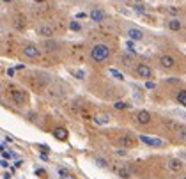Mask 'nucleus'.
<instances>
[{
  "instance_id": "obj_1",
  "label": "nucleus",
  "mask_w": 186,
  "mask_h": 179,
  "mask_svg": "<svg viewBox=\"0 0 186 179\" xmlns=\"http://www.w3.org/2000/svg\"><path fill=\"white\" fill-rule=\"evenodd\" d=\"M108 55H110V48L106 44H96V46H92V50H91V57H92V60H96V62L106 60Z\"/></svg>"
},
{
  "instance_id": "obj_2",
  "label": "nucleus",
  "mask_w": 186,
  "mask_h": 179,
  "mask_svg": "<svg viewBox=\"0 0 186 179\" xmlns=\"http://www.w3.org/2000/svg\"><path fill=\"white\" fill-rule=\"evenodd\" d=\"M119 144H120V147L131 149V147H135V137H131L130 133H124V135H120Z\"/></svg>"
},
{
  "instance_id": "obj_3",
  "label": "nucleus",
  "mask_w": 186,
  "mask_h": 179,
  "mask_svg": "<svg viewBox=\"0 0 186 179\" xmlns=\"http://www.w3.org/2000/svg\"><path fill=\"white\" fill-rule=\"evenodd\" d=\"M140 140L147 146H153V147H161L163 146V140L161 138H153V137H147V135H140Z\"/></svg>"
},
{
  "instance_id": "obj_4",
  "label": "nucleus",
  "mask_w": 186,
  "mask_h": 179,
  "mask_svg": "<svg viewBox=\"0 0 186 179\" xmlns=\"http://www.w3.org/2000/svg\"><path fill=\"white\" fill-rule=\"evenodd\" d=\"M11 98L12 101L16 105H22L23 101H25V94H23V91H20V89H16V87H12L11 89Z\"/></svg>"
},
{
  "instance_id": "obj_5",
  "label": "nucleus",
  "mask_w": 186,
  "mask_h": 179,
  "mask_svg": "<svg viewBox=\"0 0 186 179\" xmlns=\"http://www.w3.org/2000/svg\"><path fill=\"white\" fill-rule=\"evenodd\" d=\"M117 174H119L120 177L128 179V177H131L133 170H131V167H130V165H126V163H120L119 167H117Z\"/></svg>"
},
{
  "instance_id": "obj_6",
  "label": "nucleus",
  "mask_w": 186,
  "mask_h": 179,
  "mask_svg": "<svg viewBox=\"0 0 186 179\" xmlns=\"http://www.w3.org/2000/svg\"><path fill=\"white\" fill-rule=\"evenodd\" d=\"M159 64H161V67H165V69H170V67H174L175 59L172 57V55H161V59H159Z\"/></svg>"
},
{
  "instance_id": "obj_7",
  "label": "nucleus",
  "mask_w": 186,
  "mask_h": 179,
  "mask_svg": "<svg viewBox=\"0 0 186 179\" xmlns=\"http://www.w3.org/2000/svg\"><path fill=\"white\" fill-rule=\"evenodd\" d=\"M135 71H137V75L140 76V78H145V80H149V76H151V67L145 64H138Z\"/></svg>"
},
{
  "instance_id": "obj_8",
  "label": "nucleus",
  "mask_w": 186,
  "mask_h": 179,
  "mask_svg": "<svg viewBox=\"0 0 186 179\" xmlns=\"http://www.w3.org/2000/svg\"><path fill=\"white\" fill-rule=\"evenodd\" d=\"M137 121L140 124H149L151 122V114H149L147 110H140L137 114Z\"/></svg>"
},
{
  "instance_id": "obj_9",
  "label": "nucleus",
  "mask_w": 186,
  "mask_h": 179,
  "mask_svg": "<svg viewBox=\"0 0 186 179\" xmlns=\"http://www.w3.org/2000/svg\"><path fill=\"white\" fill-rule=\"evenodd\" d=\"M169 168L172 172H181L183 170V162L179 158H174V160H169Z\"/></svg>"
},
{
  "instance_id": "obj_10",
  "label": "nucleus",
  "mask_w": 186,
  "mask_h": 179,
  "mask_svg": "<svg viewBox=\"0 0 186 179\" xmlns=\"http://www.w3.org/2000/svg\"><path fill=\"white\" fill-rule=\"evenodd\" d=\"M23 53L27 55V57H30V59H36L39 55V50L34 46V44H27L25 48H23Z\"/></svg>"
},
{
  "instance_id": "obj_11",
  "label": "nucleus",
  "mask_w": 186,
  "mask_h": 179,
  "mask_svg": "<svg viewBox=\"0 0 186 179\" xmlns=\"http://www.w3.org/2000/svg\"><path fill=\"white\" fill-rule=\"evenodd\" d=\"M163 126H165L169 131H172V133H177V131L181 130V124H177V122H175V121H172V119H167V121L163 122Z\"/></svg>"
},
{
  "instance_id": "obj_12",
  "label": "nucleus",
  "mask_w": 186,
  "mask_h": 179,
  "mask_svg": "<svg viewBox=\"0 0 186 179\" xmlns=\"http://www.w3.org/2000/svg\"><path fill=\"white\" fill-rule=\"evenodd\" d=\"M128 36H130L131 41H140V39L144 37V34L140 28H130V30H128Z\"/></svg>"
},
{
  "instance_id": "obj_13",
  "label": "nucleus",
  "mask_w": 186,
  "mask_h": 179,
  "mask_svg": "<svg viewBox=\"0 0 186 179\" xmlns=\"http://www.w3.org/2000/svg\"><path fill=\"white\" fill-rule=\"evenodd\" d=\"M89 16H91L92 22H103V20H105V12L101 11V9H92Z\"/></svg>"
},
{
  "instance_id": "obj_14",
  "label": "nucleus",
  "mask_w": 186,
  "mask_h": 179,
  "mask_svg": "<svg viewBox=\"0 0 186 179\" xmlns=\"http://www.w3.org/2000/svg\"><path fill=\"white\" fill-rule=\"evenodd\" d=\"M53 137L57 140H66L67 138V130L66 128H55L53 130Z\"/></svg>"
},
{
  "instance_id": "obj_15",
  "label": "nucleus",
  "mask_w": 186,
  "mask_h": 179,
  "mask_svg": "<svg viewBox=\"0 0 186 179\" xmlns=\"http://www.w3.org/2000/svg\"><path fill=\"white\" fill-rule=\"evenodd\" d=\"M37 34L43 36V37H51V36H53V30H51L48 25H41V27L37 28Z\"/></svg>"
},
{
  "instance_id": "obj_16",
  "label": "nucleus",
  "mask_w": 186,
  "mask_h": 179,
  "mask_svg": "<svg viewBox=\"0 0 186 179\" xmlns=\"http://www.w3.org/2000/svg\"><path fill=\"white\" fill-rule=\"evenodd\" d=\"M169 28H170V30H181V22L177 20V18L169 20Z\"/></svg>"
},
{
  "instance_id": "obj_17",
  "label": "nucleus",
  "mask_w": 186,
  "mask_h": 179,
  "mask_svg": "<svg viewBox=\"0 0 186 179\" xmlns=\"http://www.w3.org/2000/svg\"><path fill=\"white\" fill-rule=\"evenodd\" d=\"M175 99H177V103L183 105V107L186 108V91H179L177 96H175Z\"/></svg>"
},
{
  "instance_id": "obj_18",
  "label": "nucleus",
  "mask_w": 186,
  "mask_h": 179,
  "mask_svg": "<svg viewBox=\"0 0 186 179\" xmlns=\"http://www.w3.org/2000/svg\"><path fill=\"white\" fill-rule=\"evenodd\" d=\"M108 73H110V75H112V76H114L115 80H120V82L124 80V75H122L120 71H117V69H115V67H110V69H108Z\"/></svg>"
},
{
  "instance_id": "obj_19",
  "label": "nucleus",
  "mask_w": 186,
  "mask_h": 179,
  "mask_svg": "<svg viewBox=\"0 0 186 179\" xmlns=\"http://www.w3.org/2000/svg\"><path fill=\"white\" fill-rule=\"evenodd\" d=\"M14 27H16L18 30L25 27V18H23V16H18V18H14Z\"/></svg>"
},
{
  "instance_id": "obj_20",
  "label": "nucleus",
  "mask_w": 186,
  "mask_h": 179,
  "mask_svg": "<svg viewBox=\"0 0 186 179\" xmlns=\"http://www.w3.org/2000/svg\"><path fill=\"white\" fill-rule=\"evenodd\" d=\"M59 176H60V179H76L73 174H69L67 170H62V168L59 170Z\"/></svg>"
},
{
  "instance_id": "obj_21",
  "label": "nucleus",
  "mask_w": 186,
  "mask_h": 179,
  "mask_svg": "<svg viewBox=\"0 0 186 179\" xmlns=\"http://www.w3.org/2000/svg\"><path fill=\"white\" fill-rule=\"evenodd\" d=\"M177 137L181 140H186V126H181V130L177 131Z\"/></svg>"
},
{
  "instance_id": "obj_22",
  "label": "nucleus",
  "mask_w": 186,
  "mask_h": 179,
  "mask_svg": "<svg viewBox=\"0 0 186 179\" xmlns=\"http://www.w3.org/2000/svg\"><path fill=\"white\" fill-rule=\"evenodd\" d=\"M69 28H71V30H75V32H78V30H80V23L78 22H75V20H73V22H69Z\"/></svg>"
},
{
  "instance_id": "obj_23",
  "label": "nucleus",
  "mask_w": 186,
  "mask_h": 179,
  "mask_svg": "<svg viewBox=\"0 0 186 179\" xmlns=\"http://www.w3.org/2000/svg\"><path fill=\"white\" fill-rule=\"evenodd\" d=\"M126 107H128V105L124 103V101H115V103H114V108H117V110H124Z\"/></svg>"
},
{
  "instance_id": "obj_24",
  "label": "nucleus",
  "mask_w": 186,
  "mask_h": 179,
  "mask_svg": "<svg viewBox=\"0 0 186 179\" xmlns=\"http://www.w3.org/2000/svg\"><path fill=\"white\" fill-rule=\"evenodd\" d=\"M57 46H59V44L55 43V41H46V50H57Z\"/></svg>"
},
{
  "instance_id": "obj_25",
  "label": "nucleus",
  "mask_w": 186,
  "mask_h": 179,
  "mask_svg": "<svg viewBox=\"0 0 186 179\" xmlns=\"http://www.w3.org/2000/svg\"><path fill=\"white\" fill-rule=\"evenodd\" d=\"M96 122H98V124H105V122H108V115H106V117H96Z\"/></svg>"
},
{
  "instance_id": "obj_26",
  "label": "nucleus",
  "mask_w": 186,
  "mask_h": 179,
  "mask_svg": "<svg viewBox=\"0 0 186 179\" xmlns=\"http://www.w3.org/2000/svg\"><path fill=\"white\" fill-rule=\"evenodd\" d=\"M122 60H124V64L130 66L131 64V55H122Z\"/></svg>"
},
{
  "instance_id": "obj_27",
  "label": "nucleus",
  "mask_w": 186,
  "mask_h": 179,
  "mask_svg": "<svg viewBox=\"0 0 186 179\" xmlns=\"http://www.w3.org/2000/svg\"><path fill=\"white\" fill-rule=\"evenodd\" d=\"M126 48L130 50V52H135V43H133V41H128V43H126Z\"/></svg>"
},
{
  "instance_id": "obj_28",
  "label": "nucleus",
  "mask_w": 186,
  "mask_h": 179,
  "mask_svg": "<svg viewBox=\"0 0 186 179\" xmlns=\"http://www.w3.org/2000/svg\"><path fill=\"white\" fill-rule=\"evenodd\" d=\"M37 147H39V149H41L43 152H44V154H46V152H50V147H48V146H44V144H39Z\"/></svg>"
},
{
  "instance_id": "obj_29",
  "label": "nucleus",
  "mask_w": 186,
  "mask_h": 179,
  "mask_svg": "<svg viewBox=\"0 0 186 179\" xmlns=\"http://www.w3.org/2000/svg\"><path fill=\"white\" fill-rule=\"evenodd\" d=\"M36 174L41 176V177H44V176H46V170H44V168H36Z\"/></svg>"
},
{
  "instance_id": "obj_30",
  "label": "nucleus",
  "mask_w": 186,
  "mask_h": 179,
  "mask_svg": "<svg viewBox=\"0 0 186 179\" xmlns=\"http://www.w3.org/2000/svg\"><path fill=\"white\" fill-rule=\"evenodd\" d=\"M96 163H98L99 167H106V162H105L103 158H98V160H96Z\"/></svg>"
},
{
  "instance_id": "obj_31",
  "label": "nucleus",
  "mask_w": 186,
  "mask_h": 179,
  "mask_svg": "<svg viewBox=\"0 0 186 179\" xmlns=\"http://www.w3.org/2000/svg\"><path fill=\"white\" fill-rule=\"evenodd\" d=\"M154 87H156V83H154V82H145V89H154Z\"/></svg>"
},
{
  "instance_id": "obj_32",
  "label": "nucleus",
  "mask_w": 186,
  "mask_h": 179,
  "mask_svg": "<svg viewBox=\"0 0 186 179\" xmlns=\"http://www.w3.org/2000/svg\"><path fill=\"white\" fill-rule=\"evenodd\" d=\"M133 9H137L138 12H144V6H142V4H135V6H133Z\"/></svg>"
},
{
  "instance_id": "obj_33",
  "label": "nucleus",
  "mask_w": 186,
  "mask_h": 179,
  "mask_svg": "<svg viewBox=\"0 0 186 179\" xmlns=\"http://www.w3.org/2000/svg\"><path fill=\"white\" fill-rule=\"evenodd\" d=\"M2 158H4V160H6V158L9 160V158H11V152H7L6 149H2Z\"/></svg>"
},
{
  "instance_id": "obj_34",
  "label": "nucleus",
  "mask_w": 186,
  "mask_h": 179,
  "mask_svg": "<svg viewBox=\"0 0 186 179\" xmlns=\"http://www.w3.org/2000/svg\"><path fill=\"white\" fill-rule=\"evenodd\" d=\"M14 75V69H12V67H9V69H7V76H12Z\"/></svg>"
},
{
  "instance_id": "obj_35",
  "label": "nucleus",
  "mask_w": 186,
  "mask_h": 179,
  "mask_svg": "<svg viewBox=\"0 0 186 179\" xmlns=\"http://www.w3.org/2000/svg\"><path fill=\"white\" fill-rule=\"evenodd\" d=\"M179 158H184V160H186V151H181L179 152Z\"/></svg>"
},
{
  "instance_id": "obj_36",
  "label": "nucleus",
  "mask_w": 186,
  "mask_h": 179,
  "mask_svg": "<svg viewBox=\"0 0 186 179\" xmlns=\"http://www.w3.org/2000/svg\"><path fill=\"white\" fill-rule=\"evenodd\" d=\"M2 2H6V4H9V2H11V0H2Z\"/></svg>"
},
{
  "instance_id": "obj_37",
  "label": "nucleus",
  "mask_w": 186,
  "mask_h": 179,
  "mask_svg": "<svg viewBox=\"0 0 186 179\" xmlns=\"http://www.w3.org/2000/svg\"><path fill=\"white\" fill-rule=\"evenodd\" d=\"M34 2H44V0H34Z\"/></svg>"
},
{
  "instance_id": "obj_38",
  "label": "nucleus",
  "mask_w": 186,
  "mask_h": 179,
  "mask_svg": "<svg viewBox=\"0 0 186 179\" xmlns=\"http://www.w3.org/2000/svg\"><path fill=\"white\" fill-rule=\"evenodd\" d=\"M184 179H186V176H184Z\"/></svg>"
}]
</instances>
